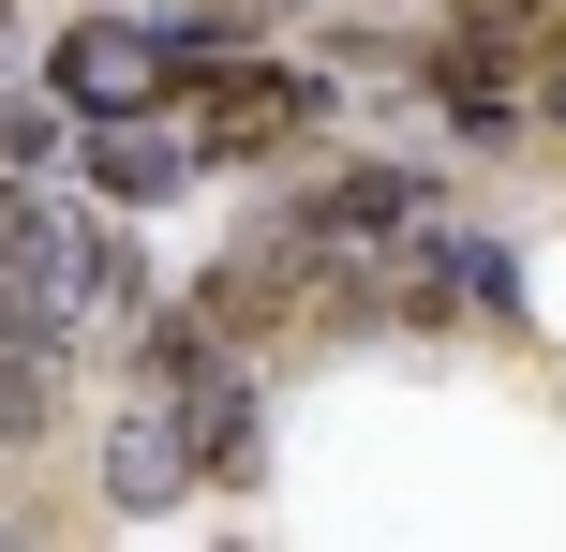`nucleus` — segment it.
<instances>
[{"label": "nucleus", "mask_w": 566, "mask_h": 552, "mask_svg": "<svg viewBox=\"0 0 566 552\" xmlns=\"http://www.w3.org/2000/svg\"><path fill=\"white\" fill-rule=\"evenodd\" d=\"M179 105L209 119V149H224V179H239V165H283L298 135H328L343 75H328V60H283V45H224V60L179 75Z\"/></svg>", "instance_id": "nucleus-1"}, {"label": "nucleus", "mask_w": 566, "mask_h": 552, "mask_svg": "<svg viewBox=\"0 0 566 552\" xmlns=\"http://www.w3.org/2000/svg\"><path fill=\"white\" fill-rule=\"evenodd\" d=\"M90 493H105V523H165V508L209 493V448H195V404H179L165 374H135L105 404V434H90Z\"/></svg>", "instance_id": "nucleus-2"}, {"label": "nucleus", "mask_w": 566, "mask_h": 552, "mask_svg": "<svg viewBox=\"0 0 566 552\" xmlns=\"http://www.w3.org/2000/svg\"><path fill=\"white\" fill-rule=\"evenodd\" d=\"M30 75H45L60 105H75V135H90V119H149V105H179V60H165V15H60Z\"/></svg>", "instance_id": "nucleus-3"}, {"label": "nucleus", "mask_w": 566, "mask_h": 552, "mask_svg": "<svg viewBox=\"0 0 566 552\" xmlns=\"http://www.w3.org/2000/svg\"><path fill=\"white\" fill-rule=\"evenodd\" d=\"M75 179H90L105 209H135V225H149V209L209 195V179H224V149H209L195 105H149V119H90V135H75Z\"/></svg>", "instance_id": "nucleus-4"}, {"label": "nucleus", "mask_w": 566, "mask_h": 552, "mask_svg": "<svg viewBox=\"0 0 566 552\" xmlns=\"http://www.w3.org/2000/svg\"><path fill=\"white\" fill-rule=\"evenodd\" d=\"M75 374L90 358H60V344H0V464H30V448L75 418Z\"/></svg>", "instance_id": "nucleus-5"}, {"label": "nucleus", "mask_w": 566, "mask_h": 552, "mask_svg": "<svg viewBox=\"0 0 566 552\" xmlns=\"http://www.w3.org/2000/svg\"><path fill=\"white\" fill-rule=\"evenodd\" d=\"M432 30H462V45H492V60H522V75H537L552 30H566V0H432Z\"/></svg>", "instance_id": "nucleus-6"}, {"label": "nucleus", "mask_w": 566, "mask_h": 552, "mask_svg": "<svg viewBox=\"0 0 566 552\" xmlns=\"http://www.w3.org/2000/svg\"><path fill=\"white\" fill-rule=\"evenodd\" d=\"M537 135L566 149V30H552V60H537Z\"/></svg>", "instance_id": "nucleus-7"}]
</instances>
